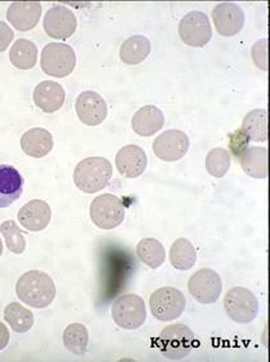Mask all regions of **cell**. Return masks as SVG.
Wrapping results in <instances>:
<instances>
[{"label": "cell", "instance_id": "28", "mask_svg": "<svg viewBox=\"0 0 270 362\" xmlns=\"http://www.w3.org/2000/svg\"><path fill=\"white\" fill-rule=\"evenodd\" d=\"M62 339H64V346L66 347L69 352H71L73 355L83 356L87 352L90 335L84 325L71 324L65 329Z\"/></svg>", "mask_w": 270, "mask_h": 362}, {"label": "cell", "instance_id": "23", "mask_svg": "<svg viewBox=\"0 0 270 362\" xmlns=\"http://www.w3.org/2000/svg\"><path fill=\"white\" fill-rule=\"evenodd\" d=\"M151 40L143 35H135L120 47V60L127 65H139L151 54Z\"/></svg>", "mask_w": 270, "mask_h": 362}, {"label": "cell", "instance_id": "19", "mask_svg": "<svg viewBox=\"0 0 270 362\" xmlns=\"http://www.w3.org/2000/svg\"><path fill=\"white\" fill-rule=\"evenodd\" d=\"M23 190V177L15 167L0 165V209L16 202Z\"/></svg>", "mask_w": 270, "mask_h": 362}, {"label": "cell", "instance_id": "6", "mask_svg": "<svg viewBox=\"0 0 270 362\" xmlns=\"http://www.w3.org/2000/svg\"><path fill=\"white\" fill-rule=\"evenodd\" d=\"M90 220L95 226L110 230L124 221L126 209L119 198L113 194H102L92 201L90 207Z\"/></svg>", "mask_w": 270, "mask_h": 362}, {"label": "cell", "instance_id": "27", "mask_svg": "<svg viewBox=\"0 0 270 362\" xmlns=\"http://www.w3.org/2000/svg\"><path fill=\"white\" fill-rule=\"evenodd\" d=\"M137 257L143 264L148 265L151 269H157L160 265L165 264V250L163 245L155 238H145L137 245Z\"/></svg>", "mask_w": 270, "mask_h": 362}, {"label": "cell", "instance_id": "18", "mask_svg": "<svg viewBox=\"0 0 270 362\" xmlns=\"http://www.w3.org/2000/svg\"><path fill=\"white\" fill-rule=\"evenodd\" d=\"M66 93L62 86L52 81H45L39 83L34 90V103L45 113H54L60 110L65 103Z\"/></svg>", "mask_w": 270, "mask_h": 362}, {"label": "cell", "instance_id": "34", "mask_svg": "<svg viewBox=\"0 0 270 362\" xmlns=\"http://www.w3.org/2000/svg\"><path fill=\"white\" fill-rule=\"evenodd\" d=\"M15 38V33L7 23L0 21V52L7 51L11 42Z\"/></svg>", "mask_w": 270, "mask_h": 362}, {"label": "cell", "instance_id": "29", "mask_svg": "<svg viewBox=\"0 0 270 362\" xmlns=\"http://www.w3.org/2000/svg\"><path fill=\"white\" fill-rule=\"evenodd\" d=\"M4 320L16 332H28L34 325V315L20 303H11L4 310Z\"/></svg>", "mask_w": 270, "mask_h": 362}, {"label": "cell", "instance_id": "22", "mask_svg": "<svg viewBox=\"0 0 270 362\" xmlns=\"http://www.w3.org/2000/svg\"><path fill=\"white\" fill-rule=\"evenodd\" d=\"M238 159L248 176L255 179H265L268 176V151L265 148L248 146Z\"/></svg>", "mask_w": 270, "mask_h": 362}, {"label": "cell", "instance_id": "14", "mask_svg": "<svg viewBox=\"0 0 270 362\" xmlns=\"http://www.w3.org/2000/svg\"><path fill=\"white\" fill-rule=\"evenodd\" d=\"M212 21L220 35H237L245 26V13L235 3H221L212 11Z\"/></svg>", "mask_w": 270, "mask_h": 362}, {"label": "cell", "instance_id": "2", "mask_svg": "<svg viewBox=\"0 0 270 362\" xmlns=\"http://www.w3.org/2000/svg\"><path fill=\"white\" fill-rule=\"evenodd\" d=\"M113 176V166L104 157L83 159L74 170L76 188L87 194L100 192L107 187Z\"/></svg>", "mask_w": 270, "mask_h": 362}, {"label": "cell", "instance_id": "5", "mask_svg": "<svg viewBox=\"0 0 270 362\" xmlns=\"http://www.w3.org/2000/svg\"><path fill=\"white\" fill-rule=\"evenodd\" d=\"M224 308L228 317L237 324H248L259 313V302L255 295L246 287H233L224 298Z\"/></svg>", "mask_w": 270, "mask_h": 362}, {"label": "cell", "instance_id": "35", "mask_svg": "<svg viewBox=\"0 0 270 362\" xmlns=\"http://www.w3.org/2000/svg\"><path fill=\"white\" fill-rule=\"evenodd\" d=\"M8 343H9V332L7 326L0 322V351L7 347Z\"/></svg>", "mask_w": 270, "mask_h": 362}, {"label": "cell", "instance_id": "4", "mask_svg": "<svg viewBox=\"0 0 270 362\" xmlns=\"http://www.w3.org/2000/svg\"><path fill=\"white\" fill-rule=\"evenodd\" d=\"M76 65V52L65 43H49L42 51L40 66L47 76L65 78L74 71Z\"/></svg>", "mask_w": 270, "mask_h": 362}, {"label": "cell", "instance_id": "26", "mask_svg": "<svg viewBox=\"0 0 270 362\" xmlns=\"http://www.w3.org/2000/svg\"><path fill=\"white\" fill-rule=\"evenodd\" d=\"M170 262L177 271H189L196 263V251L192 242L179 238L173 242L170 250Z\"/></svg>", "mask_w": 270, "mask_h": 362}, {"label": "cell", "instance_id": "21", "mask_svg": "<svg viewBox=\"0 0 270 362\" xmlns=\"http://www.w3.org/2000/svg\"><path fill=\"white\" fill-rule=\"evenodd\" d=\"M165 126V115L154 105H145L136 112L132 118V129L140 136H153Z\"/></svg>", "mask_w": 270, "mask_h": 362}, {"label": "cell", "instance_id": "25", "mask_svg": "<svg viewBox=\"0 0 270 362\" xmlns=\"http://www.w3.org/2000/svg\"><path fill=\"white\" fill-rule=\"evenodd\" d=\"M242 131L251 141L268 140V113L265 109H255L245 117L242 122Z\"/></svg>", "mask_w": 270, "mask_h": 362}, {"label": "cell", "instance_id": "13", "mask_svg": "<svg viewBox=\"0 0 270 362\" xmlns=\"http://www.w3.org/2000/svg\"><path fill=\"white\" fill-rule=\"evenodd\" d=\"M78 118L87 126H98L107 117V105L101 95L95 90H84L76 101Z\"/></svg>", "mask_w": 270, "mask_h": 362}, {"label": "cell", "instance_id": "15", "mask_svg": "<svg viewBox=\"0 0 270 362\" xmlns=\"http://www.w3.org/2000/svg\"><path fill=\"white\" fill-rule=\"evenodd\" d=\"M115 166L123 177H139L145 173L148 166L146 153L137 145H126L118 151L115 157Z\"/></svg>", "mask_w": 270, "mask_h": 362}, {"label": "cell", "instance_id": "3", "mask_svg": "<svg viewBox=\"0 0 270 362\" xmlns=\"http://www.w3.org/2000/svg\"><path fill=\"white\" fill-rule=\"evenodd\" d=\"M195 343L194 334L187 325L173 324L167 326L160 332L158 348L165 358L171 361H180L190 355Z\"/></svg>", "mask_w": 270, "mask_h": 362}, {"label": "cell", "instance_id": "33", "mask_svg": "<svg viewBox=\"0 0 270 362\" xmlns=\"http://www.w3.org/2000/svg\"><path fill=\"white\" fill-rule=\"evenodd\" d=\"M248 141L250 139L245 135L242 129H237L235 132L229 135V148L235 158H240V154L247 149Z\"/></svg>", "mask_w": 270, "mask_h": 362}, {"label": "cell", "instance_id": "24", "mask_svg": "<svg viewBox=\"0 0 270 362\" xmlns=\"http://www.w3.org/2000/svg\"><path fill=\"white\" fill-rule=\"evenodd\" d=\"M9 60L15 68L20 70H30L38 61V48L29 39H18L11 47Z\"/></svg>", "mask_w": 270, "mask_h": 362}, {"label": "cell", "instance_id": "7", "mask_svg": "<svg viewBox=\"0 0 270 362\" xmlns=\"http://www.w3.org/2000/svg\"><path fill=\"white\" fill-rule=\"evenodd\" d=\"M112 315L115 324L126 330H136L146 321V307L139 295L124 294L113 304Z\"/></svg>", "mask_w": 270, "mask_h": 362}, {"label": "cell", "instance_id": "12", "mask_svg": "<svg viewBox=\"0 0 270 362\" xmlns=\"http://www.w3.org/2000/svg\"><path fill=\"white\" fill-rule=\"evenodd\" d=\"M43 26H45V33L51 38L65 40L73 37L78 23L73 11H70L65 6H54L49 8L48 12L45 13Z\"/></svg>", "mask_w": 270, "mask_h": 362}, {"label": "cell", "instance_id": "32", "mask_svg": "<svg viewBox=\"0 0 270 362\" xmlns=\"http://www.w3.org/2000/svg\"><path fill=\"white\" fill-rule=\"evenodd\" d=\"M252 59L256 66L264 71L268 70V40L264 38L252 47Z\"/></svg>", "mask_w": 270, "mask_h": 362}, {"label": "cell", "instance_id": "17", "mask_svg": "<svg viewBox=\"0 0 270 362\" xmlns=\"http://www.w3.org/2000/svg\"><path fill=\"white\" fill-rule=\"evenodd\" d=\"M52 211L49 204L42 199H33L18 211V221L30 232H40L51 223Z\"/></svg>", "mask_w": 270, "mask_h": 362}, {"label": "cell", "instance_id": "36", "mask_svg": "<svg viewBox=\"0 0 270 362\" xmlns=\"http://www.w3.org/2000/svg\"><path fill=\"white\" fill-rule=\"evenodd\" d=\"M1 254H3V242L0 240V257H1Z\"/></svg>", "mask_w": 270, "mask_h": 362}, {"label": "cell", "instance_id": "9", "mask_svg": "<svg viewBox=\"0 0 270 362\" xmlns=\"http://www.w3.org/2000/svg\"><path fill=\"white\" fill-rule=\"evenodd\" d=\"M181 40L190 47H204L212 38L209 16L199 11H192L181 18L179 23Z\"/></svg>", "mask_w": 270, "mask_h": 362}, {"label": "cell", "instance_id": "20", "mask_svg": "<svg viewBox=\"0 0 270 362\" xmlns=\"http://www.w3.org/2000/svg\"><path fill=\"white\" fill-rule=\"evenodd\" d=\"M21 149L33 158H42L53 149V137L49 131L40 127L31 129L21 137Z\"/></svg>", "mask_w": 270, "mask_h": 362}, {"label": "cell", "instance_id": "30", "mask_svg": "<svg viewBox=\"0 0 270 362\" xmlns=\"http://www.w3.org/2000/svg\"><path fill=\"white\" fill-rule=\"evenodd\" d=\"M232 165V158L229 151L224 148H215L207 154L206 168L207 173L213 177H224Z\"/></svg>", "mask_w": 270, "mask_h": 362}, {"label": "cell", "instance_id": "31", "mask_svg": "<svg viewBox=\"0 0 270 362\" xmlns=\"http://www.w3.org/2000/svg\"><path fill=\"white\" fill-rule=\"evenodd\" d=\"M0 233L3 234L8 250L13 254H23L26 249V240L23 232L13 220H7L0 226Z\"/></svg>", "mask_w": 270, "mask_h": 362}, {"label": "cell", "instance_id": "16", "mask_svg": "<svg viewBox=\"0 0 270 362\" xmlns=\"http://www.w3.org/2000/svg\"><path fill=\"white\" fill-rule=\"evenodd\" d=\"M42 16V4L38 1L12 3L7 11L8 21L16 30H33Z\"/></svg>", "mask_w": 270, "mask_h": 362}, {"label": "cell", "instance_id": "11", "mask_svg": "<svg viewBox=\"0 0 270 362\" xmlns=\"http://www.w3.org/2000/svg\"><path fill=\"white\" fill-rule=\"evenodd\" d=\"M190 140L180 129H168L158 136L153 143V151L158 158L165 162H176L187 156Z\"/></svg>", "mask_w": 270, "mask_h": 362}, {"label": "cell", "instance_id": "8", "mask_svg": "<svg viewBox=\"0 0 270 362\" xmlns=\"http://www.w3.org/2000/svg\"><path fill=\"white\" fill-rule=\"evenodd\" d=\"M151 315L159 321H173L185 310L187 300L180 290L175 287H160L151 296Z\"/></svg>", "mask_w": 270, "mask_h": 362}, {"label": "cell", "instance_id": "10", "mask_svg": "<svg viewBox=\"0 0 270 362\" xmlns=\"http://www.w3.org/2000/svg\"><path fill=\"white\" fill-rule=\"evenodd\" d=\"M189 293L201 304L218 302L223 291V281L218 272L203 268L194 273L188 282Z\"/></svg>", "mask_w": 270, "mask_h": 362}, {"label": "cell", "instance_id": "1", "mask_svg": "<svg viewBox=\"0 0 270 362\" xmlns=\"http://www.w3.org/2000/svg\"><path fill=\"white\" fill-rule=\"evenodd\" d=\"M16 293L21 302L42 310L54 300L56 285L51 276L45 272H26L17 281Z\"/></svg>", "mask_w": 270, "mask_h": 362}]
</instances>
